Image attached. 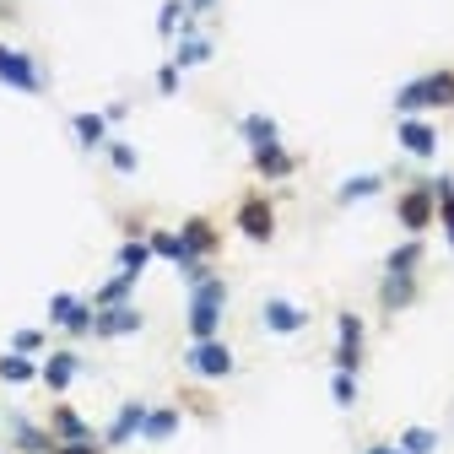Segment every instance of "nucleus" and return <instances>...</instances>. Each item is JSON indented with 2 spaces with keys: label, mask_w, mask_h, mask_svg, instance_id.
<instances>
[{
  "label": "nucleus",
  "mask_w": 454,
  "mask_h": 454,
  "mask_svg": "<svg viewBox=\"0 0 454 454\" xmlns=\"http://www.w3.org/2000/svg\"><path fill=\"white\" fill-rule=\"evenodd\" d=\"M54 454H98V443H92V438H87V443H60Z\"/></svg>",
  "instance_id": "nucleus-35"
},
{
  "label": "nucleus",
  "mask_w": 454,
  "mask_h": 454,
  "mask_svg": "<svg viewBox=\"0 0 454 454\" xmlns=\"http://www.w3.org/2000/svg\"><path fill=\"white\" fill-rule=\"evenodd\" d=\"M239 227L254 239V244H265L270 233H276V211H270V200H260V195H249L244 206H239Z\"/></svg>",
  "instance_id": "nucleus-9"
},
{
  "label": "nucleus",
  "mask_w": 454,
  "mask_h": 454,
  "mask_svg": "<svg viewBox=\"0 0 454 454\" xmlns=\"http://www.w3.org/2000/svg\"><path fill=\"white\" fill-rule=\"evenodd\" d=\"M260 319H265V330H270V335H298V330L309 325V314H303L298 303H287V298H265Z\"/></svg>",
  "instance_id": "nucleus-8"
},
{
  "label": "nucleus",
  "mask_w": 454,
  "mask_h": 454,
  "mask_svg": "<svg viewBox=\"0 0 454 454\" xmlns=\"http://www.w3.org/2000/svg\"><path fill=\"white\" fill-rule=\"evenodd\" d=\"M174 60H179V66H206V60H211V38H206V33H195V27H184V33H179V54H174Z\"/></svg>",
  "instance_id": "nucleus-15"
},
{
  "label": "nucleus",
  "mask_w": 454,
  "mask_h": 454,
  "mask_svg": "<svg viewBox=\"0 0 454 454\" xmlns=\"http://www.w3.org/2000/svg\"><path fill=\"white\" fill-rule=\"evenodd\" d=\"M17 449H49V438H43L38 427H27V422H17Z\"/></svg>",
  "instance_id": "nucleus-34"
},
{
  "label": "nucleus",
  "mask_w": 454,
  "mask_h": 454,
  "mask_svg": "<svg viewBox=\"0 0 454 454\" xmlns=\"http://www.w3.org/2000/svg\"><path fill=\"white\" fill-rule=\"evenodd\" d=\"M239 136H244L249 146H270V141H276V120H270V114H244V120H239Z\"/></svg>",
  "instance_id": "nucleus-20"
},
{
  "label": "nucleus",
  "mask_w": 454,
  "mask_h": 454,
  "mask_svg": "<svg viewBox=\"0 0 454 454\" xmlns=\"http://www.w3.org/2000/svg\"><path fill=\"white\" fill-rule=\"evenodd\" d=\"M330 395H335V406L347 411V406H357V373H340L335 368V379H330Z\"/></svg>",
  "instance_id": "nucleus-29"
},
{
  "label": "nucleus",
  "mask_w": 454,
  "mask_h": 454,
  "mask_svg": "<svg viewBox=\"0 0 454 454\" xmlns=\"http://www.w3.org/2000/svg\"><path fill=\"white\" fill-rule=\"evenodd\" d=\"M71 130H76L82 146H103V136H108V114H76Z\"/></svg>",
  "instance_id": "nucleus-22"
},
{
  "label": "nucleus",
  "mask_w": 454,
  "mask_h": 454,
  "mask_svg": "<svg viewBox=\"0 0 454 454\" xmlns=\"http://www.w3.org/2000/svg\"><path fill=\"white\" fill-rule=\"evenodd\" d=\"M136 330H141V309H130V303L98 309V319H92V335H136Z\"/></svg>",
  "instance_id": "nucleus-10"
},
{
  "label": "nucleus",
  "mask_w": 454,
  "mask_h": 454,
  "mask_svg": "<svg viewBox=\"0 0 454 454\" xmlns=\"http://www.w3.org/2000/svg\"><path fill=\"white\" fill-rule=\"evenodd\" d=\"M12 352L38 357V352H43V330H17V335H12Z\"/></svg>",
  "instance_id": "nucleus-31"
},
{
  "label": "nucleus",
  "mask_w": 454,
  "mask_h": 454,
  "mask_svg": "<svg viewBox=\"0 0 454 454\" xmlns=\"http://www.w3.org/2000/svg\"><path fill=\"white\" fill-rule=\"evenodd\" d=\"M335 368L340 373H357L363 368V319L352 309L335 319Z\"/></svg>",
  "instance_id": "nucleus-4"
},
{
  "label": "nucleus",
  "mask_w": 454,
  "mask_h": 454,
  "mask_svg": "<svg viewBox=\"0 0 454 454\" xmlns=\"http://www.w3.org/2000/svg\"><path fill=\"white\" fill-rule=\"evenodd\" d=\"M141 427H146V406L141 401H130V406H120V417L108 422V443H130V438H141Z\"/></svg>",
  "instance_id": "nucleus-12"
},
{
  "label": "nucleus",
  "mask_w": 454,
  "mask_h": 454,
  "mask_svg": "<svg viewBox=\"0 0 454 454\" xmlns=\"http://www.w3.org/2000/svg\"><path fill=\"white\" fill-rule=\"evenodd\" d=\"M293 168H298V157H293L287 146H281V141H270V146H254V174H260V179H287Z\"/></svg>",
  "instance_id": "nucleus-11"
},
{
  "label": "nucleus",
  "mask_w": 454,
  "mask_h": 454,
  "mask_svg": "<svg viewBox=\"0 0 454 454\" xmlns=\"http://www.w3.org/2000/svg\"><path fill=\"white\" fill-rule=\"evenodd\" d=\"M54 438H60V443H87V438H92V427H87L71 406H60V411H54Z\"/></svg>",
  "instance_id": "nucleus-21"
},
{
  "label": "nucleus",
  "mask_w": 454,
  "mask_h": 454,
  "mask_svg": "<svg viewBox=\"0 0 454 454\" xmlns=\"http://www.w3.org/2000/svg\"><path fill=\"white\" fill-rule=\"evenodd\" d=\"M130 287H136V276H125V270H114L103 287H98V298H92V309H114V303H130Z\"/></svg>",
  "instance_id": "nucleus-16"
},
{
  "label": "nucleus",
  "mask_w": 454,
  "mask_h": 454,
  "mask_svg": "<svg viewBox=\"0 0 454 454\" xmlns=\"http://www.w3.org/2000/svg\"><path fill=\"white\" fill-rule=\"evenodd\" d=\"M82 373V363H76V352H54L43 368H38V379L49 384V389H71V379Z\"/></svg>",
  "instance_id": "nucleus-13"
},
{
  "label": "nucleus",
  "mask_w": 454,
  "mask_h": 454,
  "mask_svg": "<svg viewBox=\"0 0 454 454\" xmlns=\"http://www.w3.org/2000/svg\"><path fill=\"white\" fill-rule=\"evenodd\" d=\"M379 184H384L379 174H357V179H347V184L335 190V200H340V206H352V200H363V195H379Z\"/></svg>",
  "instance_id": "nucleus-27"
},
{
  "label": "nucleus",
  "mask_w": 454,
  "mask_h": 454,
  "mask_svg": "<svg viewBox=\"0 0 454 454\" xmlns=\"http://www.w3.org/2000/svg\"><path fill=\"white\" fill-rule=\"evenodd\" d=\"M0 82L17 87V92H43L49 87L43 71H38V60H33V54H22V49H12V43H0Z\"/></svg>",
  "instance_id": "nucleus-3"
},
{
  "label": "nucleus",
  "mask_w": 454,
  "mask_h": 454,
  "mask_svg": "<svg viewBox=\"0 0 454 454\" xmlns=\"http://www.w3.org/2000/svg\"><path fill=\"white\" fill-rule=\"evenodd\" d=\"M179 71H184L179 60H168V66L157 71V92H179Z\"/></svg>",
  "instance_id": "nucleus-33"
},
{
  "label": "nucleus",
  "mask_w": 454,
  "mask_h": 454,
  "mask_svg": "<svg viewBox=\"0 0 454 454\" xmlns=\"http://www.w3.org/2000/svg\"><path fill=\"white\" fill-rule=\"evenodd\" d=\"M146 260H152V244H120V270L125 276H141Z\"/></svg>",
  "instance_id": "nucleus-28"
},
{
  "label": "nucleus",
  "mask_w": 454,
  "mask_h": 454,
  "mask_svg": "<svg viewBox=\"0 0 454 454\" xmlns=\"http://www.w3.org/2000/svg\"><path fill=\"white\" fill-rule=\"evenodd\" d=\"M184 6H190V12H211V6H216V0H184Z\"/></svg>",
  "instance_id": "nucleus-37"
},
{
  "label": "nucleus",
  "mask_w": 454,
  "mask_h": 454,
  "mask_svg": "<svg viewBox=\"0 0 454 454\" xmlns=\"http://www.w3.org/2000/svg\"><path fill=\"white\" fill-rule=\"evenodd\" d=\"M368 454H406V449H401V443H373Z\"/></svg>",
  "instance_id": "nucleus-36"
},
{
  "label": "nucleus",
  "mask_w": 454,
  "mask_h": 454,
  "mask_svg": "<svg viewBox=\"0 0 454 454\" xmlns=\"http://www.w3.org/2000/svg\"><path fill=\"white\" fill-rule=\"evenodd\" d=\"M401 449H406V454H433V449H438V433H433V427H406Z\"/></svg>",
  "instance_id": "nucleus-30"
},
{
  "label": "nucleus",
  "mask_w": 454,
  "mask_h": 454,
  "mask_svg": "<svg viewBox=\"0 0 454 454\" xmlns=\"http://www.w3.org/2000/svg\"><path fill=\"white\" fill-rule=\"evenodd\" d=\"M222 303H227L222 281H216V276H200V281H195V293H190V340H211V335H216V325H222Z\"/></svg>",
  "instance_id": "nucleus-2"
},
{
  "label": "nucleus",
  "mask_w": 454,
  "mask_h": 454,
  "mask_svg": "<svg viewBox=\"0 0 454 454\" xmlns=\"http://www.w3.org/2000/svg\"><path fill=\"white\" fill-rule=\"evenodd\" d=\"M395 108L406 114H427V108H454V71H427L417 82H406L401 92H395Z\"/></svg>",
  "instance_id": "nucleus-1"
},
{
  "label": "nucleus",
  "mask_w": 454,
  "mask_h": 454,
  "mask_svg": "<svg viewBox=\"0 0 454 454\" xmlns=\"http://www.w3.org/2000/svg\"><path fill=\"white\" fill-rule=\"evenodd\" d=\"M146 244H152V254H162V260H174V265H184V270L195 265V260H190V249H184V233H168V227H162V233H152Z\"/></svg>",
  "instance_id": "nucleus-18"
},
{
  "label": "nucleus",
  "mask_w": 454,
  "mask_h": 454,
  "mask_svg": "<svg viewBox=\"0 0 454 454\" xmlns=\"http://www.w3.org/2000/svg\"><path fill=\"white\" fill-rule=\"evenodd\" d=\"M417 298V276H384V287H379V303L395 314V309H406Z\"/></svg>",
  "instance_id": "nucleus-14"
},
{
  "label": "nucleus",
  "mask_w": 454,
  "mask_h": 454,
  "mask_svg": "<svg viewBox=\"0 0 454 454\" xmlns=\"http://www.w3.org/2000/svg\"><path fill=\"white\" fill-rule=\"evenodd\" d=\"M179 233H184V249H190V260H195V265H200V254H211V249H216L211 222H200V216H195V222H184Z\"/></svg>",
  "instance_id": "nucleus-17"
},
{
  "label": "nucleus",
  "mask_w": 454,
  "mask_h": 454,
  "mask_svg": "<svg viewBox=\"0 0 454 454\" xmlns=\"http://www.w3.org/2000/svg\"><path fill=\"white\" fill-rule=\"evenodd\" d=\"M108 162L120 168V174H136V146H125V141H108Z\"/></svg>",
  "instance_id": "nucleus-32"
},
{
  "label": "nucleus",
  "mask_w": 454,
  "mask_h": 454,
  "mask_svg": "<svg viewBox=\"0 0 454 454\" xmlns=\"http://www.w3.org/2000/svg\"><path fill=\"white\" fill-rule=\"evenodd\" d=\"M433 200H438V222L449 233V249H454V179H433Z\"/></svg>",
  "instance_id": "nucleus-25"
},
{
  "label": "nucleus",
  "mask_w": 454,
  "mask_h": 454,
  "mask_svg": "<svg viewBox=\"0 0 454 454\" xmlns=\"http://www.w3.org/2000/svg\"><path fill=\"white\" fill-rule=\"evenodd\" d=\"M184 17H190L184 0H168V6L157 12V33H162V38H179V33H184Z\"/></svg>",
  "instance_id": "nucleus-26"
},
{
  "label": "nucleus",
  "mask_w": 454,
  "mask_h": 454,
  "mask_svg": "<svg viewBox=\"0 0 454 454\" xmlns=\"http://www.w3.org/2000/svg\"><path fill=\"white\" fill-rule=\"evenodd\" d=\"M395 141H401V146H406L411 157H422V162H427V157L438 152V130H433V125L422 120V114H406V120L395 125Z\"/></svg>",
  "instance_id": "nucleus-7"
},
{
  "label": "nucleus",
  "mask_w": 454,
  "mask_h": 454,
  "mask_svg": "<svg viewBox=\"0 0 454 454\" xmlns=\"http://www.w3.org/2000/svg\"><path fill=\"white\" fill-rule=\"evenodd\" d=\"M190 373H200V379H227V373H233V352H227V340H195V347H190Z\"/></svg>",
  "instance_id": "nucleus-6"
},
{
  "label": "nucleus",
  "mask_w": 454,
  "mask_h": 454,
  "mask_svg": "<svg viewBox=\"0 0 454 454\" xmlns=\"http://www.w3.org/2000/svg\"><path fill=\"white\" fill-rule=\"evenodd\" d=\"M0 379H6V384H33L38 379V363L22 357V352H6V357H0Z\"/></svg>",
  "instance_id": "nucleus-24"
},
{
  "label": "nucleus",
  "mask_w": 454,
  "mask_h": 454,
  "mask_svg": "<svg viewBox=\"0 0 454 454\" xmlns=\"http://www.w3.org/2000/svg\"><path fill=\"white\" fill-rule=\"evenodd\" d=\"M395 216H401V227H406L411 239H422V233H427V222L438 216L433 184H422V190H406V195H401V206H395Z\"/></svg>",
  "instance_id": "nucleus-5"
},
{
  "label": "nucleus",
  "mask_w": 454,
  "mask_h": 454,
  "mask_svg": "<svg viewBox=\"0 0 454 454\" xmlns=\"http://www.w3.org/2000/svg\"><path fill=\"white\" fill-rule=\"evenodd\" d=\"M174 433H179V411H174V406H157V411H146V427H141V438L162 443V438H174Z\"/></svg>",
  "instance_id": "nucleus-19"
},
{
  "label": "nucleus",
  "mask_w": 454,
  "mask_h": 454,
  "mask_svg": "<svg viewBox=\"0 0 454 454\" xmlns=\"http://www.w3.org/2000/svg\"><path fill=\"white\" fill-rule=\"evenodd\" d=\"M417 260H422V244H417V239H406L401 249L384 260V276H417Z\"/></svg>",
  "instance_id": "nucleus-23"
}]
</instances>
